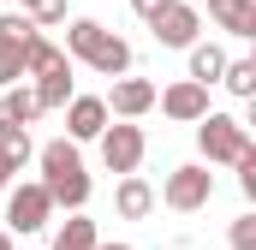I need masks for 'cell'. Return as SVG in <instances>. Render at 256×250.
Listing matches in <instances>:
<instances>
[{
  "mask_svg": "<svg viewBox=\"0 0 256 250\" xmlns=\"http://www.w3.org/2000/svg\"><path fill=\"white\" fill-rule=\"evenodd\" d=\"M36 167H42V185L54 196V208H84L90 202V173H84V155H78V143L72 137H54V143H42L36 149Z\"/></svg>",
  "mask_w": 256,
  "mask_h": 250,
  "instance_id": "1",
  "label": "cell"
},
{
  "mask_svg": "<svg viewBox=\"0 0 256 250\" xmlns=\"http://www.w3.org/2000/svg\"><path fill=\"white\" fill-rule=\"evenodd\" d=\"M196 149H202V161L208 167H232L238 155H250L256 143H250V125L238 120V114H202L196 120Z\"/></svg>",
  "mask_w": 256,
  "mask_h": 250,
  "instance_id": "2",
  "label": "cell"
},
{
  "mask_svg": "<svg viewBox=\"0 0 256 250\" xmlns=\"http://www.w3.org/2000/svg\"><path fill=\"white\" fill-rule=\"evenodd\" d=\"M54 220V196H48V185L42 179H30V185H6V232L12 238H30V232H42Z\"/></svg>",
  "mask_w": 256,
  "mask_h": 250,
  "instance_id": "3",
  "label": "cell"
},
{
  "mask_svg": "<svg viewBox=\"0 0 256 250\" xmlns=\"http://www.w3.org/2000/svg\"><path fill=\"white\" fill-rule=\"evenodd\" d=\"M208 196H214V173H208V161H185V167L167 173V185H161L155 202H167L173 214H196V208H208Z\"/></svg>",
  "mask_w": 256,
  "mask_h": 250,
  "instance_id": "4",
  "label": "cell"
},
{
  "mask_svg": "<svg viewBox=\"0 0 256 250\" xmlns=\"http://www.w3.org/2000/svg\"><path fill=\"white\" fill-rule=\"evenodd\" d=\"M102 167L108 173H137L143 167V155H149V137H143V125H131V120H120V125H102Z\"/></svg>",
  "mask_w": 256,
  "mask_h": 250,
  "instance_id": "5",
  "label": "cell"
},
{
  "mask_svg": "<svg viewBox=\"0 0 256 250\" xmlns=\"http://www.w3.org/2000/svg\"><path fill=\"white\" fill-rule=\"evenodd\" d=\"M149 30H155V42H161V48H191L196 30H202V12H196L191 0H167V6L149 18Z\"/></svg>",
  "mask_w": 256,
  "mask_h": 250,
  "instance_id": "6",
  "label": "cell"
},
{
  "mask_svg": "<svg viewBox=\"0 0 256 250\" xmlns=\"http://www.w3.org/2000/svg\"><path fill=\"white\" fill-rule=\"evenodd\" d=\"M102 102H108V120H143V114L155 108V84H149V78L120 72V78H114V90H108Z\"/></svg>",
  "mask_w": 256,
  "mask_h": 250,
  "instance_id": "7",
  "label": "cell"
},
{
  "mask_svg": "<svg viewBox=\"0 0 256 250\" xmlns=\"http://www.w3.org/2000/svg\"><path fill=\"white\" fill-rule=\"evenodd\" d=\"M155 102H161V114L179 125H196L208 114V84H196V78H179V84H167V90H155Z\"/></svg>",
  "mask_w": 256,
  "mask_h": 250,
  "instance_id": "8",
  "label": "cell"
},
{
  "mask_svg": "<svg viewBox=\"0 0 256 250\" xmlns=\"http://www.w3.org/2000/svg\"><path fill=\"white\" fill-rule=\"evenodd\" d=\"M102 125H108V102L102 96H72L66 102V137L72 143H96Z\"/></svg>",
  "mask_w": 256,
  "mask_h": 250,
  "instance_id": "9",
  "label": "cell"
},
{
  "mask_svg": "<svg viewBox=\"0 0 256 250\" xmlns=\"http://www.w3.org/2000/svg\"><path fill=\"white\" fill-rule=\"evenodd\" d=\"M114 214H120V220H149V214H155V185H149L143 173H120V185H114Z\"/></svg>",
  "mask_w": 256,
  "mask_h": 250,
  "instance_id": "10",
  "label": "cell"
},
{
  "mask_svg": "<svg viewBox=\"0 0 256 250\" xmlns=\"http://www.w3.org/2000/svg\"><path fill=\"white\" fill-rule=\"evenodd\" d=\"M90 72H96V78H120V72H131V42L126 36H114V30H102V42H96V48H90Z\"/></svg>",
  "mask_w": 256,
  "mask_h": 250,
  "instance_id": "11",
  "label": "cell"
},
{
  "mask_svg": "<svg viewBox=\"0 0 256 250\" xmlns=\"http://www.w3.org/2000/svg\"><path fill=\"white\" fill-rule=\"evenodd\" d=\"M30 90H36V108H42V114L66 108V102L78 96V90H72V60H66V66H54V72H42V78H36Z\"/></svg>",
  "mask_w": 256,
  "mask_h": 250,
  "instance_id": "12",
  "label": "cell"
},
{
  "mask_svg": "<svg viewBox=\"0 0 256 250\" xmlns=\"http://www.w3.org/2000/svg\"><path fill=\"white\" fill-rule=\"evenodd\" d=\"M208 12H214V24H220L226 36H238V42L256 36V0H214Z\"/></svg>",
  "mask_w": 256,
  "mask_h": 250,
  "instance_id": "13",
  "label": "cell"
},
{
  "mask_svg": "<svg viewBox=\"0 0 256 250\" xmlns=\"http://www.w3.org/2000/svg\"><path fill=\"white\" fill-rule=\"evenodd\" d=\"M36 114H42V108H36V90H24V84H18V90H12V84L0 90V131H12V125H30Z\"/></svg>",
  "mask_w": 256,
  "mask_h": 250,
  "instance_id": "14",
  "label": "cell"
},
{
  "mask_svg": "<svg viewBox=\"0 0 256 250\" xmlns=\"http://www.w3.org/2000/svg\"><path fill=\"white\" fill-rule=\"evenodd\" d=\"M185 54H191V72H185V78H196V84H220V72H226V48H220V42H191Z\"/></svg>",
  "mask_w": 256,
  "mask_h": 250,
  "instance_id": "15",
  "label": "cell"
},
{
  "mask_svg": "<svg viewBox=\"0 0 256 250\" xmlns=\"http://www.w3.org/2000/svg\"><path fill=\"white\" fill-rule=\"evenodd\" d=\"M96 244H102L96 220H84V208H72V220L54 232V244H48V250H96Z\"/></svg>",
  "mask_w": 256,
  "mask_h": 250,
  "instance_id": "16",
  "label": "cell"
},
{
  "mask_svg": "<svg viewBox=\"0 0 256 250\" xmlns=\"http://www.w3.org/2000/svg\"><path fill=\"white\" fill-rule=\"evenodd\" d=\"M96 42H102V24H96V18H72V24H66V54H72V66L90 60Z\"/></svg>",
  "mask_w": 256,
  "mask_h": 250,
  "instance_id": "17",
  "label": "cell"
},
{
  "mask_svg": "<svg viewBox=\"0 0 256 250\" xmlns=\"http://www.w3.org/2000/svg\"><path fill=\"white\" fill-rule=\"evenodd\" d=\"M220 84L238 96V102H250L256 96V60L250 54H238V60H226V72H220Z\"/></svg>",
  "mask_w": 256,
  "mask_h": 250,
  "instance_id": "18",
  "label": "cell"
},
{
  "mask_svg": "<svg viewBox=\"0 0 256 250\" xmlns=\"http://www.w3.org/2000/svg\"><path fill=\"white\" fill-rule=\"evenodd\" d=\"M24 12H30V24H36V30L66 24V0H24Z\"/></svg>",
  "mask_w": 256,
  "mask_h": 250,
  "instance_id": "19",
  "label": "cell"
},
{
  "mask_svg": "<svg viewBox=\"0 0 256 250\" xmlns=\"http://www.w3.org/2000/svg\"><path fill=\"white\" fill-rule=\"evenodd\" d=\"M24 78V42H0V90Z\"/></svg>",
  "mask_w": 256,
  "mask_h": 250,
  "instance_id": "20",
  "label": "cell"
},
{
  "mask_svg": "<svg viewBox=\"0 0 256 250\" xmlns=\"http://www.w3.org/2000/svg\"><path fill=\"white\" fill-rule=\"evenodd\" d=\"M0 149H6V155H12L18 167H24V161L36 155V143H30V131H24V125H12V131H0Z\"/></svg>",
  "mask_w": 256,
  "mask_h": 250,
  "instance_id": "21",
  "label": "cell"
},
{
  "mask_svg": "<svg viewBox=\"0 0 256 250\" xmlns=\"http://www.w3.org/2000/svg\"><path fill=\"white\" fill-rule=\"evenodd\" d=\"M226 244H232V250H256V214H250V208H244V214L232 220V232H226Z\"/></svg>",
  "mask_w": 256,
  "mask_h": 250,
  "instance_id": "22",
  "label": "cell"
},
{
  "mask_svg": "<svg viewBox=\"0 0 256 250\" xmlns=\"http://www.w3.org/2000/svg\"><path fill=\"white\" fill-rule=\"evenodd\" d=\"M161 6H167V0H131V12H137V18H143V24H149V18H155V12H161Z\"/></svg>",
  "mask_w": 256,
  "mask_h": 250,
  "instance_id": "23",
  "label": "cell"
},
{
  "mask_svg": "<svg viewBox=\"0 0 256 250\" xmlns=\"http://www.w3.org/2000/svg\"><path fill=\"white\" fill-rule=\"evenodd\" d=\"M12 179H18V161H12V155H6V149H0V190L12 185Z\"/></svg>",
  "mask_w": 256,
  "mask_h": 250,
  "instance_id": "24",
  "label": "cell"
},
{
  "mask_svg": "<svg viewBox=\"0 0 256 250\" xmlns=\"http://www.w3.org/2000/svg\"><path fill=\"white\" fill-rule=\"evenodd\" d=\"M0 250H18V238H12V232H0Z\"/></svg>",
  "mask_w": 256,
  "mask_h": 250,
  "instance_id": "25",
  "label": "cell"
},
{
  "mask_svg": "<svg viewBox=\"0 0 256 250\" xmlns=\"http://www.w3.org/2000/svg\"><path fill=\"white\" fill-rule=\"evenodd\" d=\"M96 250H131V244H96Z\"/></svg>",
  "mask_w": 256,
  "mask_h": 250,
  "instance_id": "26",
  "label": "cell"
},
{
  "mask_svg": "<svg viewBox=\"0 0 256 250\" xmlns=\"http://www.w3.org/2000/svg\"><path fill=\"white\" fill-rule=\"evenodd\" d=\"M208 6H214V0H208Z\"/></svg>",
  "mask_w": 256,
  "mask_h": 250,
  "instance_id": "27",
  "label": "cell"
},
{
  "mask_svg": "<svg viewBox=\"0 0 256 250\" xmlns=\"http://www.w3.org/2000/svg\"><path fill=\"white\" fill-rule=\"evenodd\" d=\"M18 6H24V0H18Z\"/></svg>",
  "mask_w": 256,
  "mask_h": 250,
  "instance_id": "28",
  "label": "cell"
}]
</instances>
